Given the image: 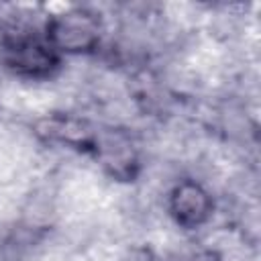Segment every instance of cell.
I'll return each instance as SVG.
<instances>
[{"label": "cell", "mask_w": 261, "mask_h": 261, "mask_svg": "<svg viewBox=\"0 0 261 261\" xmlns=\"http://www.w3.org/2000/svg\"><path fill=\"white\" fill-rule=\"evenodd\" d=\"M53 49L35 43V41H20L10 49L8 65L24 75H45L55 67Z\"/></svg>", "instance_id": "3"}, {"label": "cell", "mask_w": 261, "mask_h": 261, "mask_svg": "<svg viewBox=\"0 0 261 261\" xmlns=\"http://www.w3.org/2000/svg\"><path fill=\"white\" fill-rule=\"evenodd\" d=\"M169 208L171 214L175 216V220L181 226H200L212 210V202L208 192L194 181H181L169 198Z\"/></svg>", "instance_id": "2"}, {"label": "cell", "mask_w": 261, "mask_h": 261, "mask_svg": "<svg viewBox=\"0 0 261 261\" xmlns=\"http://www.w3.org/2000/svg\"><path fill=\"white\" fill-rule=\"evenodd\" d=\"M47 37L53 49L80 53L88 51L98 43L100 29L94 14L86 10H69L55 16L47 27Z\"/></svg>", "instance_id": "1"}]
</instances>
